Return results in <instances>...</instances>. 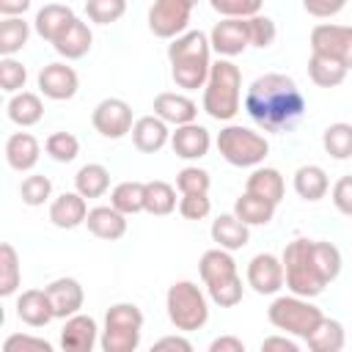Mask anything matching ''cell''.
I'll list each match as a JSON object with an SVG mask.
<instances>
[{
    "instance_id": "6da1fadb",
    "label": "cell",
    "mask_w": 352,
    "mask_h": 352,
    "mask_svg": "<svg viewBox=\"0 0 352 352\" xmlns=\"http://www.w3.org/2000/svg\"><path fill=\"white\" fill-rule=\"evenodd\" d=\"M283 272H286V289L300 297H319L338 275L344 267L341 250L333 242L324 239H292L283 253Z\"/></svg>"
},
{
    "instance_id": "7a4b0ae2",
    "label": "cell",
    "mask_w": 352,
    "mask_h": 352,
    "mask_svg": "<svg viewBox=\"0 0 352 352\" xmlns=\"http://www.w3.org/2000/svg\"><path fill=\"white\" fill-rule=\"evenodd\" d=\"M245 113L264 132H286L305 116V96L292 77L270 72L245 91Z\"/></svg>"
},
{
    "instance_id": "3957f363",
    "label": "cell",
    "mask_w": 352,
    "mask_h": 352,
    "mask_svg": "<svg viewBox=\"0 0 352 352\" xmlns=\"http://www.w3.org/2000/svg\"><path fill=\"white\" fill-rule=\"evenodd\" d=\"M170 77L184 91H198L206 85L212 69V44L204 30H187L168 44Z\"/></svg>"
},
{
    "instance_id": "277c9868",
    "label": "cell",
    "mask_w": 352,
    "mask_h": 352,
    "mask_svg": "<svg viewBox=\"0 0 352 352\" xmlns=\"http://www.w3.org/2000/svg\"><path fill=\"white\" fill-rule=\"evenodd\" d=\"M242 107V72L231 58L212 63L204 85V110L214 121H231Z\"/></svg>"
},
{
    "instance_id": "5b68a950",
    "label": "cell",
    "mask_w": 352,
    "mask_h": 352,
    "mask_svg": "<svg viewBox=\"0 0 352 352\" xmlns=\"http://www.w3.org/2000/svg\"><path fill=\"white\" fill-rule=\"evenodd\" d=\"M198 272H201L206 294L214 305L234 308V305L242 302L245 286H242V278H239V270H236V261H234L231 250H226V248L206 250L198 261Z\"/></svg>"
},
{
    "instance_id": "8992f818",
    "label": "cell",
    "mask_w": 352,
    "mask_h": 352,
    "mask_svg": "<svg viewBox=\"0 0 352 352\" xmlns=\"http://www.w3.org/2000/svg\"><path fill=\"white\" fill-rule=\"evenodd\" d=\"M168 319L179 333L201 330L209 322V294L192 280H176L165 294Z\"/></svg>"
},
{
    "instance_id": "52a82bcc",
    "label": "cell",
    "mask_w": 352,
    "mask_h": 352,
    "mask_svg": "<svg viewBox=\"0 0 352 352\" xmlns=\"http://www.w3.org/2000/svg\"><path fill=\"white\" fill-rule=\"evenodd\" d=\"M267 319L275 330L289 333L294 338H308L316 324L324 319L322 308H316L311 302V297H300V294H278L270 308H267Z\"/></svg>"
},
{
    "instance_id": "ba28073f",
    "label": "cell",
    "mask_w": 352,
    "mask_h": 352,
    "mask_svg": "<svg viewBox=\"0 0 352 352\" xmlns=\"http://www.w3.org/2000/svg\"><path fill=\"white\" fill-rule=\"evenodd\" d=\"M217 151L220 157L234 168H256L270 154V140L242 124H226L217 132Z\"/></svg>"
},
{
    "instance_id": "9c48e42d",
    "label": "cell",
    "mask_w": 352,
    "mask_h": 352,
    "mask_svg": "<svg viewBox=\"0 0 352 352\" xmlns=\"http://www.w3.org/2000/svg\"><path fill=\"white\" fill-rule=\"evenodd\" d=\"M143 311L135 302H116L104 314V327L99 336L102 352H135L140 346Z\"/></svg>"
},
{
    "instance_id": "30bf717a",
    "label": "cell",
    "mask_w": 352,
    "mask_h": 352,
    "mask_svg": "<svg viewBox=\"0 0 352 352\" xmlns=\"http://www.w3.org/2000/svg\"><path fill=\"white\" fill-rule=\"evenodd\" d=\"M192 8L195 6L190 0H154V6L148 8V30L157 38L170 41L176 36L187 33Z\"/></svg>"
},
{
    "instance_id": "8fae6325",
    "label": "cell",
    "mask_w": 352,
    "mask_h": 352,
    "mask_svg": "<svg viewBox=\"0 0 352 352\" xmlns=\"http://www.w3.org/2000/svg\"><path fill=\"white\" fill-rule=\"evenodd\" d=\"M91 124H94V129H96L102 138H107V140H121V138H126V135L132 132L135 116H132L129 102H124V99H118V96H107V99H102V102L94 107Z\"/></svg>"
},
{
    "instance_id": "7c38bea8",
    "label": "cell",
    "mask_w": 352,
    "mask_h": 352,
    "mask_svg": "<svg viewBox=\"0 0 352 352\" xmlns=\"http://www.w3.org/2000/svg\"><path fill=\"white\" fill-rule=\"evenodd\" d=\"M311 52L327 55L352 69V28L336 22H319L311 30Z\"/></svg>"
},
{
    "instance_id": "4fadbf2b",
    "label": "cell",
    "mask_w": 352,
    "mask_h": 352,
    "mask_svg": "<svg viewBox=\"0 0 352 352\" xmlns=\"http://www.w3.org/2000/svg\"><path fill=\"white\" fill-rule=\"evenodd\" d=\"M245 278H248V286H250L256 294H261V297L278 294V292L286 286L283 261H280V256H275V253H256V256L248 261Z\"/></svg>"
},
{
    "instance_id": "5bb4252c",
    "label": "cell",
    "mask_w": 352,
    "mask_h": 352,
    "mask_svg": "<svg viewBox=\"0 0 352 352\" xmlns=\"http://www.w3.org/2000/svg\"><path fill=\"white\" fill-rule=\"evenodd\" d=\"M209 44L212 52H217L220 58H236L250 47V30H248V19H231L223 16L220 22H214V28L209 30Z\"/></svg>"
},
{
    "instance_id": "9a60e30c",
    "label": "cell",
    "mask_w": 352,
    "mask_h": 352,
    "mask_svg": "<svg viewBox=\"0 0 352 352\" xmlns=\"http://www.w3.org/2000/svg\"><path fill=\"white\" fill-rule=\"evenodd\" d=\"M36 82H38L41 96H47V99H52V102H66V99H72V96L77 94V88H80L77 72H74L72 66H66L63 60H55V63L41 66Z\"/></svg>"
},
{
    "instance_id": "2e32d148",
    "label": "cell",
    "mask_w": 352,
    "mask_h": 352,
    "mask_svg": "<svg viewBox=\"0 0 352 352\" xmlns=\"http://www.w3.org/2000/svg\"><path fill=\"white\" fill-rule=\"evenodd\" d=\"M170 148L182 160H201L212 148V135L198 121H190V124H182L170 132Z\"/></svg>"
},
{
    "instance_id": "e0dca14e",
    "label": "cell",
    "mask_w": 352,
    "mask_h": 352,
    "mask_svg": "<svg viewBox=\"0 0 352 352\" xmlns=\"http://www.w3.org/2000/svg\"><path fill=\"white\" fill-rule=\"evenodd\" d=\"M99 341V327H96V319L88 316V314H74L69 319H63V327H60V346L66 352H91Z\"/></svg>"
},
{
    "instance_id": "ac0fdd59",
    "label": "cell",
    "mask_w": 352,
    "mask_h": 352,
    "mask_svg": "<svg viewBox=\"0 0 352 352\" xmlns=\"http://www.w3.org/2000/svg\"><path fill=\"white\" fill-rule=\"evenodd\" d=\"M44 289H47V297L52 302L55 319H69V316L80 314V308L85 302V292H82V283L77 278H55Z\"/></svg>"
},
{
    "instance_id": "d6986e66",
    "label": "cell",
    "mask_w": 352,
    "mask_h": 352,
    "mask_svg": "<svg viewBox=\"0 0 352 352\" xmlns=\"http://www.w3.org/2000/svg\"><path fill=\"white\" fill-rule=\"evenodd\" d=\"M170 124H165L160 116H140L135 118V126H132V143L138 151L143 154H157L160 148H165L170 143Z\"/></svg>"
},
{
    "instance_id": "ffe728a7",
    "label": "cell",
    "mask_w": 352,
    "mask_h": 352,
    "mask_svg": "<svg viewBox=\"0 0 352 352\" xmlns=\"http://www.w3.org/2000/svg\"><path fill=\"white\" fill-rule=\"evenodd\" d=\"M154 116H160L165 124L170 126H182V124H190L198 118V104L184 96V94H173V91H162L154 96V104H151Z\"/></svg>"
},
{
    "instance_id": "44dd1931",
    "label": "cell",
    "mask_w": 352,
    "mask_h": 352,
    "mask_svg": "<svg viewBox=\"0 0 352 352\" xmlns=\"http://www.w3.org/2000/svg\"><path fill=\"white\" fill-rule=\"evenodd\" d=\"M85 201L88 198H82L77 190L74 192H60L50 204V223L55 228H63V231L85 226V217H88V204Z\"/></svg>"
},
{
    "instance_id": "7402d4cb",
    "label": "cell",
    "mask_w": 352,
    "mask_h": 352,
    "mask_svg": "<svg viewBox=\"0 0 352 352\" xmlns=\"http://www.w3.org/2000/svg\"><path fill=\"white\" fill-rule=\"evenodd\" d=\"M16 316L28 327H47L55 319L52 302L47 297V289H25L16 297Z\"/></svg>"
},
{
    "instance_id": "603a6c76",
    "label": "cell",
    "mask_w": 352,
    "mask_h": 352,
    "mask_svg": "<svg viewBox=\"0 0 352 352\" xmlns=\"http://www.w3.org/2000/svg\"><path fill=\"white\" fill-rule=\"evenodd\" d=\"M85 226H88V231H91L96 239L118 242V239L126 234V214L118 212L113 204H110V206H94V209H88Z\"/></svg>"
},
{
    "instance_id": "cb8c5ba5",
    "label": "cell",
    "mask_w": 352,
    "mask_h": 352,
    "mask_svg": "<svg viewBox=\"0 0 352 352\" xmlns=\"http://www.w3.org/2000/svg\"><path fill=\"white\" fill-rule=\"evenodd\" d=\"M77 19V14L69 8V6H60V3H47L44 8H38L36 11V19H33V30L44 38V41H50V44H55L60 36H63V30L72 25Z\"/></svg>"
},
{
    "instance_id": "d4e9b609",
    "label": "cell",
    "mask_w": 352,
    "mask_h": 352,
    "mask_svg": "<svg viewBox=\"0 0 352 352\" xmlns=\"http://www.w3.org/2000/svg\"><path fill=\"white\" fill-rule=\"evenodd\" d=\"M38 157H41V143L30 132L8 135V140H6V162H8L11 170H16V173L33 170Z\"/></svg>"
},
{
    "instance_id": "484cf974",
    "label": "cell",
    "mask_w": 352,
    "mask_h": 352,
    "mask_svg": "<svg viewBox=\"0 0 352 352\" xmlns=\"http://www.w3.org/2000/svg\"><path fill=\"white\" fill-rule=\"evenodd\" d=\"M209 234H212V242L217 245V248H226V250H242L248 242H250V226L248 223H242L234 212L231 214H217L214 220H212V228H209Z\"/></svg>"
},
{
    "instance_id": "4316f807",
    "label": "cell",
    "mask_w": 352,
    "mask_h": 352,
    "mask_svg": "<svg viewBox=\"0 0 352 352\" xmlns=\"http://www.w3.org/2000/svg\"><path fill=\"white\" fill-rule=\"evenodd\" d=\"M292 184H294V192H297L302 201H311V204H314V201H322V198L327 195V190H330L327 170H324L322 165H314V162L300 165V168L294 170Z\"/></svg>"
},
{
    "instance_id": "83f0119b",
    "label": "cell",
    "mask_w": 352,
    "mask_h": 352,
    "mask_svg": "<svg viewBox=\"0 0 352 352\" xmlns=\"http://www.w3.org/2000/svg\"><path fill=\"white\" fill-rule=\"evenodd\" d=\"M248 192L258 195V198H267L270 204H280L283 195H286V182L280 176L278 168H267V165H256L253 173L248 176V184H245Z\"/></svg>"
},
{
    "instance_id": "f1b7e54d",
    "label": "cell",
    "mask_w": 352,
    "mask_h": 352,
    "mask_svg": "<svg viewBox=\"0 0 352 352\" xmlns=\"http://www.w3.org/2000/svg\"><path fill=\"white\" fill-rule=\"evenodd\" d=\"M91 44H94V33H91L88 22H82V19L77 16V19L63 30V36H60L52 47H55V52H58L60 58H66V60H77V58L88 55Z\"/></svg>"
},
{
    "instance_id": "f546056e",
    "label": "cell",
    "mask_w": 352,
    "mask_h": 352,
    "mask_svg": "<svg viewBox=\"0 0 352 352\" xmlns=\"http://www.w3.org/2000/svg\"><path fill=\"white\" fill-rule=\"evenodd\" d=\"M6 113L16 126H36L44 118V102L33 91H19V94H11Z\"/></svg>"
},
{
    "instance_id": "4dcf8cb0",
    "label": "cell",
    "mask_w": 352,
    "mask_h": 352,
    "mask_svg": "<svg viewBox=\"0 0 352 352\" xmlns=\"http://www.w3.org/2000/svg\"><path fill=\"white\" fill-rule=\"evenodd\" d=\"M346 72L349 69L344 63H338V60H333L327 55L311 52V58H308V77L319 88H336V85H341L346 80Z\"/></svg>"
},
{
    "instance_id": "1f68e13d",
    "label": "cell",
    "mask_w": 352,
    "mask_h": 352,
    "mask_svg": "<svg viewBox=\"0 0 352 352\" xmlns=\"http://www.w3.org/2000/svg\"><path fill=\"white\" fill-rule=\"evenodd\" d=\"M173 209H179V201H176V187L162 182V179H154V182H146V195H143V212L154 214V217H165L170 214Z\"/></svg>"
},
{
    "instance_id": "d6a6232c",
    "label": "cell",
    "mask_w": 352,
    "mask_h": 352,
    "mask_svg": "<svg viewBox=\"0 0 352 352\" xmlns=\"http://www.w3.org/2000/svg\"><path fill=\"white\" fill-rule=\"evenodd\" d=\"M74 190L82 198H102L110 190V170L99 162H88L74 173Z\"/></svg>"
},
{
    "instance_id": "836d02e7",
    "label": "cell",
    "mask_w": 352,
    "mask_h": 352,
    "mask_svg": "<svg viewBox=\"0 0 352 352\" xmlns=\"http://www.w3.org/2000/svg\"><path fill=\"white\" fill-rule=\"evenodd\" d=\"M234 214L248 223V226H267L272 217H275V204H270L267 198H258L253 192H242L236 201H234Z\"/></svg>"
},
{
    "instance_id": "e575fe53",
    "label": "cell",
    "mask_w": 352,
    "mask_h": 352,
    "mask_svg": "<svg viewBox=\"0 0 352 352\" xmlns=\"http://www.w3.org/2000/svg\"><path fill=\"white\" fill-rule=\"evenodd\" d=\"M308 349L314 352H341L344 344H346V333H344V324L338 319H322L316 324V330L305 338Z\"/></svg>"
},
{
    "instance_id": "d590c367",
    "label": "cell",
    "mask_w": 352,
    "mask_h": 352,
    "mask_svg": "<svg viewBox=\"0 0 352 352\" xmlns=\"http://www.w3.org/2000/svg\"><path fill=\"white\" fill-rule=\"evenodd\" d=\"M28 38H30V25L22 16H3L0 22V55L3 58H11L19 50H25Z\"/></svg>"
},
{
    "instance_id": "8d00e7d4",
    "label": "cell",
    "mask_w": 352,
    "mask_h": 352,
    "mask_svg": "<svg viewBox=\"0 0 352 352\" xmlns=\"http://www.w3.org/2000/svg\"><path fill=\"white\" fill-rule=\"evenodd\" d=\"M22 283V267H19V253L14 250L11 242L0 245V297L16 294Z\"/></svg>"
},
{
    "instance_id": "74e56055",
    "label": "cell",
    "mask_w": 352,
    "mask_h": 352,
    "mask_svg": "<svg viewBox=\"0 0 352 352\" xmlns=\"http://www.w3.org/2000/svg\"><path fill=\"white\" fill-rule=\"evenodd\" d=\"M143 195H146V182H135V179L132 182H118L110 192V204L129 217V214L143 212Z\"/></svg>"
},
{
    "instance_id": "f35d334b",
    "label": "cell",
    "mask_w": 352,
    "mask_h": 352,
    "mask_svg": "<svg viewBox=\"0 0 352 352\" xmlns=\"http://www.w3.org/2000/svg\"><path fill=\"white\" fill-rule=\"evenodd\" d=\"M322 148L333 160H352V124L336 121L322 132Z\"/></svg>"
},
{
    "instance_id": "ab89813d",
    "label": "cell",
    "mask_w": 352,
    "mask_h": 352,
    "mask_svg": "<svg viewBox=\"0 0 352 352\" xmlns=\"http://www.w3.org/2000/svg\"><path fill=\"white\" fill-rule=\"evenodd\" d=\"M19 198H22L25 206H44L52 198V182H50V176H44V173L25 176L22 184H19Z\"/></svg>"
},
{
    "instance_id": "60d3db41",
    "label": "cell",
    "mask_w": 352,
    "mask_h": 352,
    "mask_svg": "<svg viewBox=\"0 0 352 352\" xmlns=\"http://www.w3.org/2000/svg\"><path fill=\"white\" fill-rule=\"evenodd\" d=\"M85 14L94 25H113L126 14V0H85Z\"/></svg>"
},
{
    "instance_id": "b9f144b4",
    "label": "cell",
    "mask_w": 352,
    "mask_h": 352,
    "mask_svg": "<svg viewBox=\"0 0 352 352\" xmlns=\"http://www.w3.org/2000/svg\"><path fill=\"white\" fill-rule=\"evenodd\" d=\"M44 151L55 160V162H72L80 154V140L72 132H52L44 140Z\"/></svg>"
},
{
    "instance_id": "7bdbcfd3",
    "label": "cell",
    "mask_w": 352,
    "mask_h": 352,
    "mask_svg": "<svg viewBox=\"0 0 352 352\" xmlns=\"http://www.w3.org/2000/svg\"><path fill=\"white\" fill-rule=\"evenodd\" d=\"M212 187V176L206 168H198V165H187L176 173V190L182 195L187 192H209Z\"/></svg>"
},
{
    "instance_id": "ee69618b",
    "label": "cell",
    "mask_w": 352,
    "mask_h": 352,
    "mask_svg": "<svg viewBox=\"0 0 352 352\" xmlns=\"http://www.w3.org/2000/svg\"><path fill=\"white\" fill-rule=\"evenodd\" d=\"M28 82V69L25 63H19L14 55L11 58H0V88L6 94H19Z\"/></svg>"
},
{
    "instance_id": "f6af8a7d",
    "label": "cell",
    "mask_w": 352,
    "mask_h": 352,
    "mask_svg": "<svg viewBox=\"0 0 352 352\" xmlns=\"http://www.w3.org/2000/svg\"><path fill=\"white\" fill-rule=\"evenodd\" d=\"M248 30H250V47L267 50V47L275 44V36H278L275 19H270V16H264V14L248 16Z\"/></svg>"
},
{
    "instance_id": "bcb514c9",
    "label": "cell",
    "mask_w": 352,
    "mask_h": 352,
    "mask_svg": "<svg viewBox=\"0 0 352 352\" xmlns=\"http://www.w3.org/2000/svg\"><path fill=\"white\" fill-rule=\"evenodd\" d=\"M209 6L220 14V16H231V19H248L261 14L264 0H209Z\"/></svg>"
},
{
    "instance_id": "7dc6e473",
    "label": "cell",
    "mask_w": 352,
    "mask_h": 352,
    "mask_svg": "<svg viewBox=\"0 0 352 352\" xmlns=\"http://www.w3.org/2000/svg\"><path fill=\"white\" fill-rule=\"evenodd\" d=\"M212 212V201L209 192H187L179 198V214L184 220H204Z\"/></svg>"
},
{
    "instance_id": "c3c4849f",
    "label": "cell",
    "mask_w": 352,
    "mask_h": 352,
    "mask_svg": "<svg viewBox=\"0 0 352 352\" xmlns=\"http://www.w3.org/2000/svg\"><path fill=\"white\" fill-rule=\"evenodd\" d=\"M6 352H52V344L47 338H36L28 333H14L3 341Z\"/></svg>"
},
{
    "instance_id": "681fc988",
    "label": "cell",
    "mask_w": 352,
    "mask_h": 352,
    "mask_svg": "<svg viewBox=\"0 0 352 352\" xmlns=\"http://www.w3.org/2000/svg\"><path fill=\"white\" fill-rule=\"evenodd\" d=\"M330 201H333V206H336L341 214L352 217V176H341V179L333 184Z\"/></svg>"
},
{
    "instance_id": "f907efd6",
    "label": "cell",
    "mask_w": 352,
    "mask_h": 352,
    "mask_svg": "<svg viewBox=\"0 0 352 352\" xmlns=\"http://www.w3.org/2000/svg\"><path fill=\"white\" fill-rule=\"evenodd\" d=\"M346 3H349V0H302V8H305L311 16H316V19H330V16H336L338 11H344Z\"/></svg>"
},
{
    "instance_id": "816d5d0a",
    "label": "cell",
    "mask_w": 352,
    "mask_h": 352,
    "mask_svg": "<svg viewBox=\"0 0 352 352\" xmlns=\"http://www.w3.org/2000/svg\"><path fill=\"white\" fill-rule=\"evenodd\" d=\"M272 349H280V352H297V341L283 333V336H270L261 341V352H272Z\"/></svg>"
},
{
    "instance_id": "f5cc1de1",
    "label": "cell",
    "mask_w": 352,
    "mask_h": 352,
    "mask_svg": "<svg viewBox=\"0 0 352 352\" xmlns=\"http://www.w3.org/2000/svg\"><path fill=\"white\" fill-rule=\"evenodd\" d=\"M151 349H179V352H192V344H190V338H184V336H162L160 341H154V346Z\"/></svg>"
},
{
    "instance_id": "db71d44e",
    "label": "cell",
    "mask_w": 352,
    "mask_h": 352,
    "mask_svg": "<svg viewBox=\"0 0 352 352\" xmlns=\"http://www.w3.org/2000/svg\"><path fill=\"white\" fill-rule=\"evenodd\" d=\"M209 352H245V341L236 336H220L209 344Z\"/></svg>"
},
{
    "instance_id": "11a10c76",
    "label": "cell",
    "mask_w": 352,
    "mask_h": 352,
    "mask_svg": "<svg viewBox=\"0 0 352 352\" xmlns=\"http://www.w3.org/2000/svg\"><path fill=\"white\" fill-rule=\"evenodd\" d=\"M28 8H30V0H0L3 16H22Z\"/></svg>"
}]
</instances>
